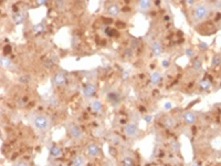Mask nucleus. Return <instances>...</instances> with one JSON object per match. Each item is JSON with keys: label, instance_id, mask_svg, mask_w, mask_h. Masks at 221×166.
I'll return each instance as SVG.
<instances>
[{"label": "nucleus", "instance_id": "nucleus-26", "mask_svg": "<svg viewBox=\"0 0 221 166\" xmlns=\"http://www.w3.org/2000/svg\"><path fill=\"white\" fill-rule=\"evenodd\" d=\"M123 55H124L125 58H132V57H133V49H132V48H126V49L124 50Z\"/></svg>", "mask_w": 221, "mask_h": 166}, {"label": "nucleus", "instance_id": "nucleus-16", "mask_svg": "<svg viewBox=\"0 0 221 166\" xmlns=\"http://www.w3.org/2000/svg\"><path fill=\"white\" fill-rule=\"evenodd\" d=\"M108 100H109V102H112L113 104H117V103L120 102L121 98H120L118 93L112 92V93H109V94H108Z\"/></svg>", "mask_w": 221, "mask_h": 166}, {"label": "nucleus", "instance_id": "nucleus-3", "mask_svg": "<svg viewBox=\"0 0 221 166\" xmlns=\"http://www.w3.org/2000/svg\"><path fill=\"white\" fill-rule=\"evenodd\" d=\"M52 83L55 86H62L67 83V75L64 72H56L52 78Z\"/></svg>", "mask_w": 221, "mask_h": 166}, {"label": "nucleus", "instance_id": "nucleus-43", "mask_svg": "<svg viewBox=\"0 0 221 166\" xmlns=\"http://www.w3.org/2000/svg\"><path fill=\"white\" fill-rule=\"evenodd\" d=\"M220 23H221V20H220ZM220 28H221V26H220Z\"/></svg>", "mask_w": 221, "mask_h": 166}, {"label": "nucleus", "instance_id": "nucleus-33", "mask_svg": "<svg viewBox=\"0 0 221 166\" xmlns=\"http://www.w3.org/2000/svg\"><path fill=\"white\" fill-rule=\"evenodd\" d=\"M186 54H187L188 57H194V50H192V49H187V50H186Z\"/></svg>", "mask_w": 221, "mask_h": 166}, {"label": "nucleus", "instance_id": "nucleus-22", "mask_svg": "<svg viewBox=\"0 0 221 166\" xmlns=\"http://www.w3.org/2000/svg\"><path fill=\"white\" fill-rule=\"evenodd\" d=\"M30 75H28V74H23V75H21L20 78H19V82L22 83V84H28L29 82H30Z\"/></svg>", "mask_w": 221, "mask_h": 166}, {"label": "nucleus", "instance_id": "nucleus-28", "mask_svg": "<svg viewBox=\"0 0 221 166\" xmlns=\"http://www.w3.org/2000/svg\"><path fill=\"white\" fill-rule=\"evenodd\" d=\"M63 2H64L63 0H55V6H56V8H59V9L63 8V6H64Z\"/></svg>", "mask_w": 221, "mask_h": 166}, {"label": "nucleus", "instance_id": "nucleus-30", "mask_svg": "<svg viewBox=\"0 0 221 166\" xmlns=\"http://www.w3.org/2000/svg\"><path fill=\"white\" fill-rule=\"evenodd\" d=\"M14 166H29V165H28V163L26 162V161H19V162L16 163V165Z\"/></svg>", "mask_w": 221, "mask_h": 166}, {"label": "nucleus", "instance_id": "nucleus-23", "mask_svg": "<svg viewBox=\"0 0 221 166\" xmlns=\"http://www.w3.org/2000/svg\"><path fill=\"white\" fill-rule=\"evenodd\" d=\"M54 64H55V60H53V58H48V59L44 61V66H46V68H49V69H51Z\"/></svg>", "mask_w": 221, "mask_h": 166}, {"label": "nucleus", "instance_id": "nucleus-12", "mask_svg": "<svg viewBox=\"0 0 221 166\" xmlns=\"http://www.w3.org/2000/svg\"><path fill=\"white\" fill-rule=\"evenodd\" d=\"M61 154H62L61 148L58 145L54 144V145H52L50 147V155H51L52 157H59V156H61Z\"/></svg>", "mask_w": 221, "mask_h": 166}, {"label": "nucleus", "instance_id": "nucleus-42", "mask_svg": "<svg viewBox=\"0 0 221 166\" xmlns=\"http://www.w3.org/2000/svg\"><path fill=\"white\" fill-rule=\"evenodd\" d=\"M164 19L166 20V21H168V20L170 19V18H169V17H168V16H165V18H164Z\"/></svg>", "mask_w": 221, "mask_h": 166}, {"label": "nucleus", "instance_id": "nucleus-29", "mask_svg": "<svg viewBox=\"0 0 221 166\" xmlns=\"http://www.w3.org/2000/svg\"><path fill=\"white\" fill-rule=\"evenodd\" d=\"M11 52V46H3V53H5V55L8 54V53Z\"/></svg>", "mask_w": 221, "mask_h": 166}, {"label": "nucleus", "instance_id": "nucleus-41", "mask_svg": "<svg viewBox=\"0 0 221 166\" xmlns=\"http://www.w3.org/2000/svg\"><path fill=\"white\" fill-rule=\"evenodd\" d=\"M150 119H152V116H147V117H145V120H146L147 122H150Z\"/></svg>", "mask_w": 221, "mask_h": 166}, {"label": "nucleus", "instance_id": "nucleus-19", "mask_svg": "<svg viewBox=\"0 0 221 166\" xmlns=\"http://www.w3.org/2000/svg\"><path fill=\"white\" fill-rule=\"evenodd\" d=\"M210 85H211V83H210V81L208 79H203L199 82V86H200L202 90H208V89L210 87Z\"/></svg>", "mask_w": 221, "mask_h": 166}, {"label": "nucleus", "instance_id": "nucleus-14", "mask_svg": "<svg viewBox=\"0 0 221 166\" xmlns=\"http://www.w3.org/2000/svg\"><path fill=\"white\" fill-rule=\"evenodd\" d=\"M138 6L141 10H148L152 6V0H138Z\"/></svg>", "mask_w": 221, "mask_h": 166}, {"label": "nucleus", "instance_id": "nucleus-31", "mask_svg": "<svg viewBox=\"0 0 221 166\" xmlns=\"http://www.w3.org/2000/svg\"><path fill=\"white\" fill-rule=\"evenodd\" d=\"M105 32H106L108 36H115V34H116V32L114 31V29H109V28H107Z\"/></svg>", "mask_w": 221, "mask_h": 166}, {"label": "nucleus", "instance_id": "nucleus-13", "mask_svg": "<svg viewBox=\"0 0 221 166\" xmlns=\"http://www.w3.org/2000/svg\"><path fill=\"white\" fill-rule=\"evenodd\" d=\"M163 124L167 128H174L176 126V122H175V120L173 117H165V120L163 121Z\"/></svg>", "mask_w": 221, "mask_h": 166}, {"label": "nucleus", "instance_id": "nucleus-25", "mask_svg": "<svg viewBox=\"0 0 221 166\" xmlns=\"http://www.w3.org/2000/svg\"><path fill=\"white\" fill-rule=\"evenodd\" d=\"M221 63V55L220 54H216L214 58H212V66H219Z\"/></svg>", "mask_w": 221, "mask_h": 166}, {"label": "nucleus", "instance_id": "nucleus-34", "mask_svg": "<svg viewBox=\"0 0 221 166\" xmlns=\"http://www.w3.org/2000/svg\"><path fill=\"white\" fill-rule=\"evenodd\" d=\"M199 48H200L201 50H206L208 48V44L205 43V42H200V43H199Z\"/></svg>", "mask_w": 221, "mask_h": 166}, {"label": "nucleus", "instance_id": "nucleus-35", "mask_svg": "<svg viewBox=\"0 0 221 166\" xmlns=\"http://www.w3.org/2000/svg\"><path fill=\"white\" fill-rule=\"evenodd\" d=\"M139 44V41L136 39H133L132 40V48H135V46H137Z\"/></svg>", "mask_w": 221, "mask_h": 166}, {"label": "nucleus", "instance_id": "nucleus-21", "mask_svg": "<svg viewBox=\"0 0 221 166\" xmlns=\"http://www.w3.org/2000/svg\"><path fill=\"white\" fill-rule=\"evenodd\" d=\"M44 31V26H43V23H39V25H35L33 27V32L37 33V34H39V33H42Z\"/></svg>", "mask_w": 221, "mask_h": 166}, {"label": "nucleus", "instance_id": "nucleus-8", "mask_svg": "<svg viewBox=\"0 0 221 166\" xmlns=\"http://www.w3.org/2000/svg\"><path fill=\"white\" fill-rule=\"evenodd\" d=\"M152 52H153V54L156 55V57H158V55L161 54V52H163V46H161V44L158 41H154V42L152 43Z\"/></svg>", "mask_w": 221, "mask_h": 166}, {"label": "nucleus", "instance_id": "nucleus-24", "mask_svg": "<svg viewBox=\"0 0 221 166\" xmlns=\"http://www.w3.org/2000/svg\"><path fill=\"white\" fill-rule=\"evenodd\" d=\"M123 166H134V161L131 158V157H125L122 162Z\"/></svg>", "mask_w": 221, "mask_h": 166}, {"label": "nucleus", "instance_id": "nucleus-17", "mask_svg": "<svg viewBox=\"0 0 221 166\" xmlns=\"http://www.w3.org/2000/svg\"><path fill=\"white\" fill-rule=\"evenodd\" d=\"M92 110H93L94 112H100L101 110H102V103H101L99 100H94L93 102H92Z\"/></svg>", "mask_w": 221, "mask_h": 166}, {"label": "nucleus", "instance_id": "nucleus-36", "mask_svg": "<svg viewBox=\"0 0 221 166\" xmlns=\"http://www.w3.org/2000/svg\"><path fill=\"white\" fill-rule=\"evenodd\" d=\"M46 1H47V0H37V3H38V5H44Z\"/></svg>", "mask_w": 221, "mask_h": 166}, {"label": "nucleus", "instance_id": "nucleus-15", "mask_svg": "<svg viewBox=\"0 0 221 166\" xmlns=\"http://www.w3.org/2000/svg\"><path fill=\"white\" fill-rule=\"evenodd\" d=\"M160 80H161V77L158 72H154L150 74V83H152V84H155V85L158 84V83L160 82Z\"/></svg>", "mask_w": 221, "mask_h": 166}, {"label": "nucleus", "instance_id": "nucleus-10", "mask_svg": "<svg viewBox=\"0 0 221 166\" xmlns=\"http://www.w3.org/2000/svg\"><path fill=\"white\" fill-rule=\"evenodd\" d=\"M100 152V148H99V146L96 145L95 143H90L88 145H87V154L88 155H91V156H95V155H97Z\"/></svg>", "mask_w": 221, "mask_h": 166}, {"label": "nucleus", "instance_id": "nucleus-1", "mask_svg": "<svg viewBox=\"0 0 221 166\" xmlns=\"http://www.w3.org/2000/svg\"><path fill=\"white\" fill-rule=\"evenodd\" d=\"M209 14V9L206 5H198L194 7L192 17L194 21H201V20L206 19Z\"/></svg>", "mask_w": 221, "mask_h": 166}, {"label": "nucleus", "instance_id": "nucleus-38", "mask_svg": "<svg viewBox=\"0 0 221 166\" xmlns=\"http://www.w3.org/2000/svg\"><path fill=\"white\" fill-rule=\"evenodd\" d=\"M168 64H169V63H168V61H167V60H165V61H163V66H165V68H167Z\"/></svg>", "mask_w": 221, "mask_h": 166}, {"label": "nucleus", "instance_id": "nucleus-40", "mask_svg": "<svg viewBox=\"0 0 221 166\" xmlns=\"http://www.w3.org/2000/svg\"><path fill=\"white\" fill-rule=\"evenodd\" d=\"M165 107H166V109H170V107H171V104H170V103H166V104H165Z\"/></svg>", "mask_w": 221, "mask_h": 166}, {"label": "nucleus", "instance_id": "nucleus-39", "mask_svg": "<svg viewBox=\"0 0 221 166\" xmlns=\"http://www.w3.org/2000/svg\"><path fill=\"white\" fill-rule=\"evenodd\" d=\"M186 1H187L188 5H194V0H186Z\"/></svg>", "mask_w": 221, "mask_h": 166}, {"label": "nucleus", "instance_id": "nucleus-32", "mask_svg": "<svg viewBox=\"0 0 221 166\" xmlns=\"http://www.w3.org/2000/svg\"><path fill=\"white\" fill-rule=\"evenodd\" d=\"M20 102H19V105H26L28 103V99L27 98H22V99L19 100Z\"/></svg>", "mask_w": 221, "mask_h": 166}, {"label": "nucleus", "instance_id": "nucleus-18", "mask_svg": "<svg viewBox=\"0 0 221 166\" xmlns=\"http://www.w3.org/2000/svg\"><path fill=\"white\" fill-rule=\"evenodd\" d=\"M84 164V159L82 156H75L72 161V166H83Z\"/></svg>", "mask_w": 221, "mask_h": 166}, {"label": "nucleus", "instance_id": "nucleus-20", "mask_svg": "<svg viewBox=\"0 0 221 166\" xmlns=\"http://www.w3.org/2000/svg\"><path fill=\"white\" fill-rule=\"evenodd\" d=\"M0 63H1V66H3V68H9V66H11V60L8 59L7 57H1Z\"/></svg>", "mask_w": 221, "mask_h": 166}, {"label": "nucleus", "instance_id": "nucleus-6", "mask_svg": "<svg viewBox=\"0 0 221 166\" xmlns=\"http://www.w3.org/2000/svg\"><path fill=\"white\" fill-rule=\"evenodd\" d=\"M182 119H184V121L187 124H194V122H196V120H197V116H196L194 112H192V111H187V112L184 113Z\"/></svg>", "mask_w": 221, "mask_h": 166}, {"label": "nucleus", "instance_id": "nucleus-5", "mask_svg": "<svg viewBox=\"0 0 221 166\" xmlns=\"http://www.w3.org/2000/svg\"><path fill=\"white\" fill-rule=\"evenodd\" d=\"M96 92V85L93 83H86L82 89V93L85 98H92Z\"/></svg>", "mask_w": 221, "mask_h": 166}, {"label": "nucleus", "instance_id": "nucleus-7", "mask_svg": "<svg viewBox=\"0 0 221 166\" xmlns=\"http://www.w3.org/2000/svg\"><path fill=\"white\" fill-rule=\"evenodd\" d=\"M136 132H137V125L135 123H128L125 126V133L128 136H134Z\"/></svg>", "mask_w": 221, "mask_h": 166}, {"label": "nucleus", "instance_id": "nucleus-9", "mask_svg": "<svg viewBox=\"0 0 221 166\" xmlns=\"http://www.w3.org/2000/svg\"><path fill=\"white\" fill-rule=\"evenodd\" d=\"M106 12L111 16V17H116L118 13H120V7L117 6L116 3H113V5H109L107 7Z\"/></svg>", "mask_w": 221, "mask_h": 166}, {"label": "nucleus", "instance_id": "nucleus-4", "mask_svg": "<svg viewBox=\"0 0 221 166\" xmlns=\"http://www.w3.org/2000/svg\"><path fill=\"white\" fill-rule=\"evenodd\" d=\"M67 132L70 134V136L72 137V139H80L81 136H82V130H81V127L79 125H76V124H70V125L67 126Z\"/></svg>", "mask_w": 221, "mask_h": 166}, {"label": "nucleus", "instance_id": "nucleus-27", "mask_svg": "<svg viewBox=\"0 0 221 166\" xmlns=\"http://www.w3.org/2000/svg\"><path fill=\"white\" fill-rule=\"evenodd\" d=\"M192 66H194V70H197V71H199V70H201V60H199V59H194V63H192Z\"/></svg>", "mask_w": 221, "mask_h": 166}, {"label": "nucleus", "instance_id": "nucleus-2", "mask_svg": "<svg viewBox=\"0 0 221 166\" xmlns=\"http://www.w3.org/2000/svg\"><path fill=\"white\" fill-rule=\"evenodd\" d=\"M34 125L40 131H47L48 128L50 127V120L44 114L37 115L35 119H34Z\"/></svg>", "mask_w": 221, "mask_h": 166}, {"label": "nucleus", "instance_id": "nucleus-37", "mask_svg": "<svg viewBox=\"0 0 221 166\" xmlns=\"http://www.w3.org/2000/svg\"><path fill=\"white\" fill-rule=\"evenodd\" d=\"M127 77H128V72L127 71H124V72H123V79H126Z\"/></svg>", "mask_w": 221, "mask_h": 166}, {"label": "nucleus", "instance_id": "nucleus-11", "mask_svg": "<svg viewBox=\"0 0 221 166\" xmlns=\"http://www.w3.org/2000/svg\"><path fill=\"white\" fill-rule=\"evenodd\" d=\"M12 19H14V23H17V25H20L23 22V20L26 19V14L22 12H16L12 16Z\"/></svg>", "mask_w": 221, "mask_h": 166}]
</instances>
